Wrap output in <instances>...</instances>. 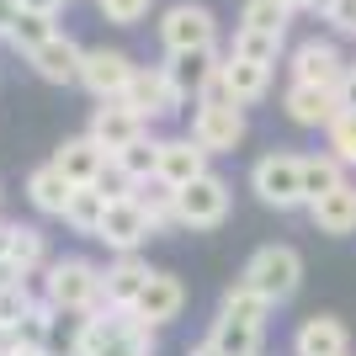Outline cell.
<instances>
[{
	"mask_svg": "<svg viewBox=\"0 0 356 356\" xmlns=\"http://www.w3.org/2000/svg\"><path fill=\"white\" fill-rule=\"evenodd\" d=\"M43 298L59 314H96L102 303V266H90L86 255H64L43 266Z\"/></svg>",
	"mask_w": 356,
	"mask_h": 356,
	"instance_id": "cell-1",
	"label": "cell"
},
{
	"mask_svg": "<svg viewBox=\"0 0 356 356\" xmlns=\"http://www.w3.org/2000/svg\"><path fill=\"white\" fill-rule=\"evenodd\" d=\"M239 282H250L266 303L282 309V303H293V298H298V282H303V255H298L293 245H261V250L245 261Z\"/></svg>",
	"mask_w": 356,
	"mask_h": 356,
	"instance_id": "cell-2",
	"label": "cell"
},
{
	"mask_svg": "<svg viewBox=\"0 0 356 356\" xmlns=\"http://www.w3.org/2000/svg\"><path fill=\"white\" fill-rule=\"evenodd\" d=\"M250 192L277 213L309 208V202H303V160H298V154H282V149L261 154L255 170H250Z\"/></svg>",
	"mask_w": 356,
	"mask_h": 356,
	"instance_id": "cell-3",
	"label": "cell"
},
{
	"mask_svg": "<svg viewBox=\"0 0 356 356\" xmlns=\"http://www.w3.org/2000/svg\"><path fill=\"white\" fill-rule=\"evenodd\" d=\"M192 138L208 149V154H234V149L245 144V106L218 96V90L202 96L197 112H192Z\"/></svg>",
	"mask_w": 356,
	"mask_h": 356,
	"instance_id": "cell-4",
	"label": "cell"
},
{
	"mask_svg": "<svg viewBox=\"0 0 356 356\" xmlns=\"http://www.w3.org/2000/svg\"><path fill=\"white\" fill-rule=\"evenodd\" d=\"M229 218V181L202 170L197 181L176 186V223L181 229H218Z\"/></svg>",
	"mask_w": 356,
	"mask_h": 356,
	"instance_id": "cell-5",
	"label": "cell"
},
{
	"mask_svg": "<svg viewBox=\"0 0 356 356\" xmlns=\"http://www.w3.org/2000/svg\"><path fill=\"white\" fill-rule=\"evenodd\" d=\"M218 48H181V54H165V74H170V86H176L181 102H202L218 90Z\"/></svg>",
	"mask_w": 356,
	"mask_h": 356,
	"instance_id": "cell-6",
	"label": "cell"
},
{
	"mask_svg": "<svg viewBox=\"0 0 356 356\" xmlns=\"http://www.w3.org/2000/svg\"><path fill=\"white\" fill-rule=\"evenodd\" d=\"M128 112H138L144 122H160V118H170L181 106V96H176V86H170V74H165V64H138L134 70V80L122 86V96H118Z\"/></svg>",
	"mask_w": 356,
	"mask_h": 356,
	"instance_id": "cell-7",
	"label": "cell"
},
{
	"mask_svg": "<svg viewBox=\"0 0 356 356\" xmlns=\"http://www.w3.org/2000/svg\"><path fill=\"white\" fill-rule=\"evenodd\" d=\"M160 43L165 54H181V48H218V22H213L208 6H192L181 0L160 16Z\"/></svg>",
	"mask_w": 356,
	"mask_h": 356,
	"instance_id": "cell-8",
	"label": "cell"
},
{
	"mask_svg": "<svg viewBox=\"0 0 356 356\" xmlns=\"http://www.w3.org/2000/svg\"><path fill=\"white\" fill-rule=\"evenodd\" d=\"M134 70L138 64L122 54V48H86V59H80V86L96 96V102H118L122 96V86L134 80Z\"/></svg>",
	"mask_w": 356,
	"mask_h": 356,
	"instance_id": "cell-9",
	"label": "cell"
},
{
	"mask_svg": "<svg viewBox=\"0 0 356 356\" xmlns=\"http://www.w3.org/2000/svg\"><path fill=\"white\" fill-rule=\"evenodd\" d=\"M96 239L118 255H134L144 239H154V223L138 208V197H118V202H106V218H102V229H96Z\"/></svg>",
	"mask_w": 356,
	"mask_h": 356,
	"instance_id": "cell-10",
	"label": "cell"
},
{
	"mask_svg": "<svg viewBox=\"0 0 356 356\" xmlns=\"http://www.w3.org/2000/svg\"><path fill=\"white\" fill-rule=\"evenodd\" d=\"M293 80H303V86H341V74L351 70V59H346L341 48L330 43V38H309V43H298L293 48Z\"/></svg>",
	"mask_w": 356,
	"mask_h": 356,
	"instance_id": "cell-11",
	"label": "cell"
},
{
	"mask_svg": "<svg viewBox=\"0 0 356 356\" xmlns=\"http://www.w3.org/2000/svg\"><path fill=\"white\" fill-rule=\"evenodd\" d=\"M181 309H186V287H181V277H176V271H154V277L144 282V293H138V303H134L128 314H134L138 325L160 330V325H170Z\"/></svg>",
	"mask_w": 356,
	"mask_h": 356,
	"instance_id": "cell-12",
	"label": "cell"
},
{
	"mask_svg": "<svg viewBox=\"0 0 356 356\" xmlns=\"http://www.w3.org/2000/svg\"><path fill=\"white\" fill-rule=\"evenodd\" d=\"M96 144L106 149V154H122V149L134 144V138H144L149 134V122L138 118V112H128L122 102H102L96 112H90V128H86Z\"/></svg>",
	"mask_w": 356,
	"mask_h": 356,
	"instance_id": "cell-13",
	"label": "cell"
},
{
	"mask_svg": "<svg viewBox=\"0 0 356 356\" xmlns=\"http://www.w3.org/2000/svg\"><path fill=\"white\" fill-rule=\"evenodd\" d=\"M282 106H287V118H293L298 128H330V122L346 112L341 96H335L330 86H303V80H293V86H287Z\"/></svg>",
	"mask_w": 356,
	"mask_h": 356,
	"instance_id": "cell-14",
	"label": "cell"
},
{
	"mask_svg": "<svg viewBox=\"0 0 356 356\" xmlns=\"http://www.w3.org/2000/svg\"><path fill=\"white\" fill-rule=\"evenodd\" d=\"M266 90H271V64L239 59V54H229V59H223V70H218V96H229V102H239V106H255Z\"/></svg>",
	"mask_w": 356,
	"mask_h": 356,
	"instance_id": "cell-15",
	"label": "cell"
},
{
	"mask_svg": "<svg viewBox=\"0 0 356 356\" xmlns=\"http://www.w3.org/2000/svg\"><path fill=\"white\" fill-rule=\"evenodd\" d=\"M80 59H86V48L74 38H64V32H54L38 54H27V64L43 74L48 86H80Z\"/></svg>",
	"mask_w": 356,
	"mask_h": 356,
	"instance_id": "cell-16",
	"label": "cell"
},
{
	"mask_svg": "<svg viewBox=\"0 0 356 356\" xmlns=\"http://www.w3.org/2000/svg\"><path fill=\"white\" fill-rule=\"evenodd\" d=\"M54 165H59L74 186H96V181H102V170L112 165V154H106L90 134H80V138H64V144L54 149Z\"/></svg>",
	"mask_w": 356,
	"mask_h": 356,
	"instance_id": "cell-17",
	"label": "cell"
},
{
	"mask_svg": "<svg viewBox=\"0 0 356 356\" xmlns=\"http://www.w3.org/2000/svg\"><path fill=\"white\" fill-rule=\"evenodd\" d=\"M351 351V330L335 314H309L293 335V356H346Z\"/></svg>",
	"mask_w": 356,
	"mask_h": 356,
	"instance_id": "cell-18",
	"label": "cell"
},
{
	"mask_svg": "<svg viewBox=\"0 0 356 356\" xmlns=\"http://www.w3.org/2000/svg\"><path fill=\"white\" fill-rule=\"evenodd\" d=\"M202 170H208V149L197 144L192 134L186 138H160V170H154V181L186 186V181H197Z\"/></svg>",
	"mask_w": 356,
	"mask_h": 356,
	"instance_id": "cell-19",
	"label": "cell"
},
{
	"mask_svg": "<svg viewBox=\"0 0 356 356\" xmlns=\"http://www.w3.org/2000/svg\"><path fill=\"white\" fill-rule=\"evenodd\" d=\"M149 277H154V271L138 261V250L134 255H118V261L102 271V303H106V309H134Z\"/></svg>",
	"mask_w": 356,
	"mask_h": 356,
	"instance_id": "cell-20",
	"label": "cell"
},
{
	"mask_svg": "<svg viewBox=\"0 0 356 356\" xmlns=\"http://www.w3.org/2000/svg\"><path fill=\"white\" fill-rule=\"evenodd\" d=\"M0 261H11L16 271L38 277V271L48 266V245L32 223H0Z\"/></svg>",
	"mask_w": 356,
	"mask_h": 356,
	"instance_id": "cell-21",
	"label": "cell"
},
{
	"mask_svg": "<svg viewBox=\"0 0 356 356\" xmlns=\"http://www.w3.org/2000/svg\"><path fill=\"white\" fill-rule=\"evenodd\" d=\"M309 218L319 234L341 239V234H356V186L346 181V186H335V192H325L319 202H309Z\"/></svg>",
	"mask_w": 356,
	"mask_h": 356,
	"instance_id": "cell-22",
	"label": "cell"
},
{
	"mask_svg": "<svg viewBox=\"0 0 356 356\" xmlns=\"http://www.w3.org/2000/svg\"><path fill=\"white\" fill-rule=\"evenodd\" d=\"M70 192H74V181L64 176L54 160L38 165V170L27 176V202L43 213V218H64V208H70Z\"/></svg>",
	"mask_w": 356,
	"mask_h": 356,
	"instance_id": "cell-23",
	"label": "cell"
},
{
	"mask_svg": "<svg viewBox=\"0 0 356 356\" xmlns=\"http://www.w3.org/2000/svg\"><path fill=\"white\" fill-rule=\"evenodd\" d=\"M208 341L218 346L223 356H261V325H245V319H229L218 314L208 330Z\"/></svg>",
	"mask_w": 356,
	"mask_h": 356,
	"instance_id": "cell-24",
	"label": "cell"
},
{
	"mask_svg": "<svg viewBox=\"0 0 356 356\" xmlns=\"http://www.w3.org/2000/svg\"><path fill=\"white\" fill-rule=\"evenodd\" d=\"M102 218H106V192H102V186H74V192H70V208H64V223H70L74 234H90V239H96Z\"/></svg>",
	"mask_w": 356,
	"mask_h": 356,
	"instance_id": "cell-25",
	"label": "cell"
},
{
	"mask_svg": "<svg viewBox=\"0 0 356 356\" xmlns=\"http://www.w3.org/2000/svg\"><path fill=\"white\" fill-rule=\"evenodd\" d=\"M335 186H346V160H335V154H309V160H303V202H319V197L335 192Z\"/></svg>",
	"mask_w": 356,
	"mask_h": 356,
	"instance_id": "cell-26",
	"label": "cell"
},
{
	"mask_svg": "<svg viewBox=\"0 0 356 356\" xmlns=\"http://www.w3.org/2000/svg\"><path fill=\"white\" fill-rule=\"evenodd\" d=\"M54 32H59V16H38V11H22V16H16V27L6 32V43H11L16 54L27 59V54H38V48H43L48 38H54Z\"/></svg>",
	"mask_w": 356,
	"mask_h": 356,
	"instance_id": "cell-27",
	"label": "cell"
},
{
	"mask_svg": "<svg viewBox=\"0 0 356 356\" xmlns=\"http://www.w3.org/2000/svg\"><path fill=\"white\" fill-rule=\"evenodd\" d=\"M138 208L149 213V223H154V234H165L170 223H176V186H165V181H138Z\"/></svg>",
	"mask_w": 356,
	"mask_h": 356,
	"instance_id": "cell-28",
	"label": "cell"
},
{
	"mask_svg": "<svg viewBox=\"0 0 356 356\" xmlns=\"http://www.w3.org/2000/svg\"><path fill=\"white\" fill-rule=\"evenodd\" d=\"M277 309V303H266V298L255 293L250 282H234L229 293H223L218 314H229V319H245V325H266V314Z\"/></svg>",
	"mask_w": 356,
	"mask_h": 356,
	"instance_id": "cell-29",
	"label": "cell"
},
{
	"mask_svg": "<svg viewBox=\"0 0 356 356\" xmlns=\"http://www.w3.org/2000/svg\"><path fill=\"white\" fill-rule=\"evenodd\" d=\"M229 54H239V59H255V64H277V54H282V32L234 27V43H229Z\"/></svg>",
	"mask_w": 356,
	"mask_h": 356,
	"instance_id": "cell-30",
	"label": "cell"
},
{
	"mask_svg": "<svg viewBox=\"0 0 356 356\" xmlns=\"http://www.w3.org/2000/svg\"><path fill=\"white\" fill-rule=\"evenodd\" d=\"M38 303H43V298H32L27 277H16V282H0V330H16L32 309H38Z\"/></svg>",
	"mask_w": 356,
	"mask_h": 356,
	"instance_id": "cell-31",
	"label": "cell"
},
{
	"mask_svg": "<svg viewBox=\"0 0 356 356\" xmlns=\"http://www.w3.org/2000/svg\"><path fill=\"white\" fill-rule=\"evenodd\" d=\"M112 160H118L134 181H154V170H160V138L144 134V138H134V144L122 149V154H112Z\"/></svg>",
	"mask_w": 356,
	"mask_h": 356,
	"instance_id": "cell-32",
	"label": "cell"
},
{
	"mask_svg": "<svg viewBox=\"0 0 356 356\" xmlns=\"http://www.w3.org/2000/svg\"><path fill=\"white\" fill-rule=\"evenodd\" d=\"M287 6L282 0H245L239 6V27H255V32H282L287 38Z\"/></svg>",
	"mask_w": 356,
	"mask_h": 356,
	"instance_id": "cell-33",
	"label": "cell"
},
{
	"mask_svg": "<svg viewBox=\"0 0 356 356\" xmlns=\"http://www.w3.org/2000/svg\"><path fill=\"white\" fill-rule=\"evenodd\" d=\"M54 314H59V309H54V303L43 298V303H38V309H32L27 319L11 330V335H16L22 346H48V341H54Z\"/></svg>",
	"mask_w": 356,
	"mask_h": 356,
	"instance_id": "cell-34",
	"label": "cell"
},
{
	"mask_svg": "<svg viewBox=\"0 0 356 356\" xmlns=\"http://www.w3.org/2000/svg\"><path fill=\"white\" fill-rule=\"evenodd\" d=\"M96 356H154V330L149 325H134L128 335H118V341H106Z\"/></svg>",
	"mask_w": 356,
	"mask_h": 356,
	"instance_id": "cell-35",
	"label": "cell"
},
{
	"mask_svg": "<svg viewBox=\"0 0 356 356\" xmlns=\"http://www.w3.org/2000/svg\"><path fill=\"white\" fill-rule=\"evenodd\" d=\"M149 6H154V0H96L102 22H112V27H138L149 16Z\"/></svg>",
	"mask_w": 356,
	"mask_h": 356,
	"instance_id": "cell-36",
	"label": "cell"
},
{
	"mask_svg": "<svg viewBox=\"0 0 356 356\" xmlns=\"http://www.w3.org/2000/svg\"><path fill=\"white\" fill-rule=\"evenodd\" d=\"M325 134H330V154L346 160V165H356V112H341Z\"/></svg>",
	"mask_w": 356,
	"mask_h": 356,
	"instance_id": "cell-37",
	"label": "cell"
},
{
	"mask_svg": "<svg viewBox=\"0 0 356 356\" xmlns=\"http://www.w3.org/2000/svg\"><path fill=\"white\" fill-rule=\"evenodd\" d=\"M96 186H102V192H106V202H118V197H134V192H138V181L128 176V170H122L118 160H112V165H106V170H102V181H96Z\"/></svg>",
	"mask_w": 356,
	"mask_h": 356,
	"instance_id": "cell-38",
	"label": "cell"
},
{
	"mask_svg": "<svg viewBox=\"0 0 356 356\" xmlns=\"http://www.w3.org/2000/svg\"><path fill=\"white\" fill-rule=\"evenodd\" d=\"M325 22L341 32V38H356V0H335V11H330Z\"/></svg>",
	"mask_w": 356,
	"mask_h": 356,
	"instance_id": "cell-39",
	"label": "cell"
},
{
	"mask_svg": "<svg viewBox=\"0 0 356 356\" xmlns=\"http://www.w3.org/2000/svg\"><path fill=\"white\" fill-rule=\"evenodd\" d=\"M335 96H341V106L346 112H356V64L341 74V86H335Z\"/></svg>",
	"mask_w": 356,
	"mask_h": 356,
	"instance_id": "cell-40",
	"label": "cell"
},
{
	"mask_svg": "<svg viewBox=\"0 0 356 356\" xmlns=\"http://www.w3.org/2000/svg\"><path fill=\"white\" fill-rule=\"evenodd\" d=\"M16 6H22V11H38V16H59L70 0H16Z\"/></svg>",
	"mask_w": 356,
	"mask_h": 356,
	"instance_id": "cell-41",
	"label": "cell"
},
{
	"mask_svg": "<svg viewBox=\"0 0 356 356\" xmlns=\"http://www.w3.org/2000/svg\"><path fill=\"white\" fill-rule=\"evenodd\" d=\"M6 356H54V351H48V346H22V341H11V351H6Z\"/></svg>",
	"mask_w": 356,
	"mask_h": 356,
	"instance_id": "cell-42",
	"label": "cell"
},
{
	"mask_svg": "<svg viewBox=\"0 0 356 356\" xmlns=\"http://www.w3.org/2000/svg\"><path fill=\"white\" fill-rule=\"evenodd\" d=\"M186 356H223V351H218V346H213V341H202V346H192V351H186Z\"/></svg>",
	"mask_w": 356,
	"mask_h": 356,
	"instance_id": "cell-43",
	"label": "cell"
},
{
	"mask_svg": "<svg viewBox=\"0 0 356 356\" xmlns=\"http://www.w3.org/2000/svg\"><path fill=\"white\" fill-rule=\"evenodd\" d=\"M309 11L314 16H330V11H335V0H309Z\"/></svg>",
	"mask_w": 356,
	"mask_h": 356,
	"instance_id": "cell-44",
	"label": "cell"
},
{
	"mask_svg": "<svg viewBox=\"0 0 356 356\" xmlns=\"http://www.w3.org/2000/svg\"><path fill=\"white\" fill-rule=\"evenodd\" d=\"M287 11H309V0H282Z\"/></svg>",
	"mask_w": 356,
	"mask_h": 356,
	"instance_id": "cell-45",
	"label": "cell"
}]
</instances>
